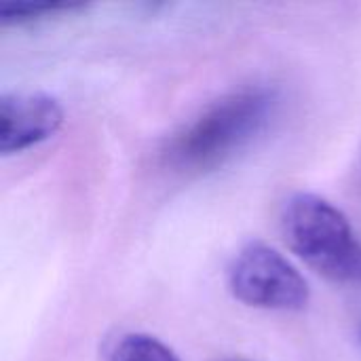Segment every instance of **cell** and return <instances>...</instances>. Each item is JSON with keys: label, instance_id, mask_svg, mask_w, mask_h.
<instances>
[{"label": "cell", "instance_id": "cell-1", "mask_svg": "<svg viewBox=\"0 0 361 361\" xmlns=\"http://www.w3.org/2000/svg\"><path fill=\"white\" fill-rule=\"evenodd\" d=\"M275 106V91L264 87L241 89L214 102L171 140V165L203 171L224 163L269 125Z\"/></svg>", "mask_w": 361, "mask_h": 361}, {"label": "cell", "instance_id": "cell-2", "mask_svg": "<svg viewBox=\"0 0 361 361\" xmlns=\"http://www.w3.org/2000/svg\"><path fill=\"white\" fill-rule=\"evenodd\" d=\"M281 231L290 250L311 269L336 283L361 286V241L336 205L298 192L281 209Z\"/></svg>", "mask_w": 361, "mask_h": 361}, {"label": "cell", "instance_id": "cell-3", "mask_svg": "<svg viewBox=\"0 0 361 361\" xmlns=\"http://www.w3.org/2000/svg\"><path fill=\"white\" fill-rule=\"evenodd\" d=\"M228 288L237 300L267 311H302L311 290L296 267L264 243L245 245L228 269Z\"/></svg>", "mask_w": 361, "mask_h": 361}, {"label": "cell", "instance_id": "cell-4", "mask_svg": "<svg viewBox=\"0 0 361 361\" xmlns=\"http://www.w3.org/2000/svg\"><path fill=\"white\" fill-rule=\"evenodd\" d=\"M63 110L44 93H4L0 97V152H23L59 131Z\"/></svg>", "mask_w": 361, "mask_h": 361}, {"label": "cell", "instance_id": "cell-5", "mask_svg": "<svg viewBox=\"0 0 361 361\" xmlns=\"http://www.w3.org/2000/svg\"><path fill=\"white\" fill-rule=\"evenodd\" d=\"M82 6L76 0H0V23H25Z\"/></svg>", "mask_w": 361, "mask_h": 361}, {"label": "cell", "instance_id": "cell-6", "mask_svg": "<svg viewBox=\"0 0 361 361\" xmlns=\"http://www.w3.org/2000/svg\"><path fill=\"white\" fill-rule=\"evenodd\" d=\"M110 361H180L159 338L148 334H129L112 351Z\"/></svg>", "mask_w": 361, "mask_h": 361}, {"label": "cell", "instance_id": "cell-7", "mask_svg": "<svg viewBox=\"0 0 361 361\" xmlns=\"http://www.w3.org/2000/svg\"><path fill=\"white\" fill-rule=\"evenodd\" d=\"M357 336H360V343H361V315H360V322H357Z\"/></svg>", "mask_w": 361, "mask_h": 361}, {"label": "cell", "instance_id": "cell-8", "mask_svg": "<svg viewBox=\"0 0 361 361\" xmlns=\"http://www.w3.org/2000/svg\"><path fill=\"white\" fill-rule=\"evenodd\" d=\"M226 361H247V360H226Z\"/></svg>", "mask_w": 361, "mask_h": 361}]
</instances>
